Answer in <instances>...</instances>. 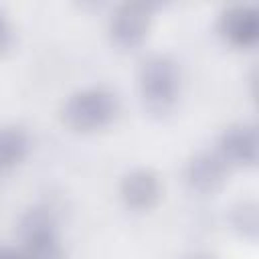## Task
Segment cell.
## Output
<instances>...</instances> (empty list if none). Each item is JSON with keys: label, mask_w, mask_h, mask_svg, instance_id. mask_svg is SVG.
Instances as JSON below:
<instances>
[{"label": "cell", "mask_w": 259, "mask_h": 259, "mask_svg": "<svg viewBox=\"0 0 259 259\" xmlns=\"http://www.w3.org/2000/svg\"><path fill=\"white\" fill-rule=\"evenodd\" d=\"M119 111L113 91L105 87H85L67 97L61 107L63 123L79 134H91L107 127Z\"/></svg>", "instance_id": "6da1fadb"}, {"label": "cell", "mask_w": 259, "mask_h": 259, "mask_svg": "<svg viewBox=\"0 0 259 259\" xmlns=\"http://www.w3.org/2000/svg\"><path fill=\"white\" fill-rule=\"evenodd\" d=\"M142 103L152 113H168L180 93V69L170 55H150L138 69Z\"/></svg>", "instance_id": "7a4b0ae2"}, {"label": "cell", "mask_w": 259, "mask_h": 259, "mask_svg": "<svg viewBox=\"0 0 259 259\" xmlns=\"http://www.w3.org/2000/svg\"><path fill=\"white\" fill-rule=\"evenodd\" d=\"M20 237L22 251L28 259H65L55 219L47 210H28L20 221Z\"/></svg>", "instance_id": "3957f363"}, {"label": "cell", "mask_w": 259, "mask_h": 259, "mask_svg": "<svg viewBox=\"0 0 259 259\" xmlns=\"http://www.w3.org/2000/svg\"><path fill=\"white\" fill-rule=\"evenodd\" d=\"M152 26V8L142 2H125L121 4L109 20V36L119 49H136L140 47Z\"/></svg>", "instance_id": "277c9868"}, {"label": "cell", "mask_w": 259, "mask_h": 259, "mask_svg": "<svg viewBox=\"0 0 259 259\" xmlns=\"http://www.w3.org/2000/svg\"><path fill=\"white\" fill-rule=\"evenodd\" d=\"M257 130L253 123H231L227 125L217 140V154L227 166L249 168L257 162Z\"/></svg>", "instance_id": "5b68a950"}, {"label": "cell", "mask_w": 259, "mask_h": 259, "mask_svg": "<svg viewBox=\"0 0 259 259\" xmlns=\"http://www.w3.org/2000/svg\"><path fill=\"white\" fill-rule=\"evenodd\" d=\"M219 34L237 49H249L259 38V10L253 4H231L219 16Z\"/></svg>", "instance_id": "8992f818"}, {"label": "cell", "mask_w": 259, "mask_h": 259, "mask_svg": "<svg viewBox=\"0 0 259 259\" xmlns=\"http://www.w3.org/2000/svg\"><path fill=\"white\" fill-rule=\"evenodd\" d=\"M119 196L130 210L146 212L154 208L162 198V182L150 168H136L127 172L119 182Z\"/></svg>", "instance_id": "52a82bcc"}, {"label": "cell", "mask_w": 259, "mask_h": 259, "mask_svg": "<svg viewBox=\"0 0 259 259\" xmlns=\"http://www.w3.org/2000/svg\"><path fill=\"white\" fill-rule=\"evenodd\" d=\"M227 172L229 166L221 160L217 152H198L184 166V182L192 192L212 194L225 184Z\"/></svg>", "instance_id": "ba28073f"}, {"label": "cell", "mask_w": 259, "mask_h": 259, "mask_svg": "<svg viewBox=\"0 0 259 259\" xmlns=\"http://www.w3.org/2000/svg\"><path fill=\"white\" fill-rule=\"evenodd\" d=\"M28 134L14 123L0 125V172L16 168L28 154Z\"/></svg>", "instance_id": "9c48e42d"}, {"label": "cell", "mask_w": 259, "mask_h": 259, "mask_svg": "<svg viewBox=\"0 0 259 259\" xmlns=\"http://www.w3.org/2000/svg\"><path fill=\"white\" fill-rule=\"evenodd\" d=\"M231 225L233 229L247 239H257L259 233V217H257V204L253 200L239 202L231 212Z\"/></svg>", "instance_id": "30bf717a"}, {"label": "cell", "mask_w": 259, "mask_h": 259, "mask_svg": "<svg viewBox=\"0 0 259 259\" xmlns=\"http://www.w3.org/2000/svg\"><path fill=\"white\" fill-rule=\"evenodd\" d=\"M12 47V26L6 12L0 8V55H4Z\"/></svg>", "instance_id": "8fae6325"}, {"label": "cell", "mask_w": 259, "mask_h": 259, "mask_svg": "<svg viewBox=\"0 0 259 259\" xmlns=\"http://www.w3.org/2000/svg\"><path fill=\"white\" fill-rule=\"evenodd\" d=\"M0 259H28L22 249L14 247H0Z\"/></svg>", "instance_id": "7c38bea8"}, {"label": "cell", "mask_w": 259, "mask_h": 259, "mask_svg": "<svg viewBox=\"0 0 259 259\" xmlns=\"http://www.w3.org/2000/svg\"><path fill=\"white\" fill-rule=\"evenodd\" d=\"M190 259H214V257H210V255H194Z\"/></svg>", "instance_id": "4fadbf2b"}]
</instances>
